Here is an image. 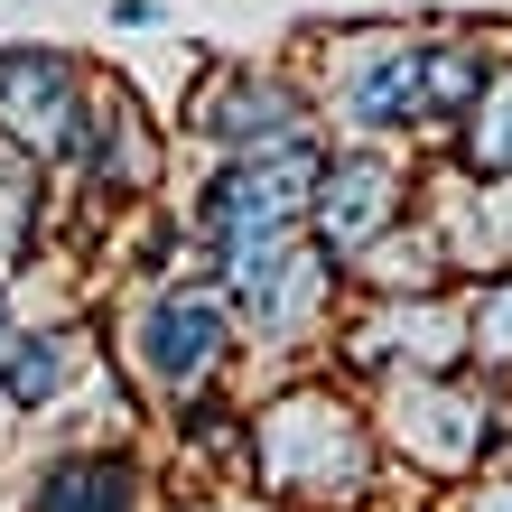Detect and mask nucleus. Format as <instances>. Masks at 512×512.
Segmentation results:
<instances>
[{"label":"nucleus","mask_w":512,"mask_h":512,"mask_svg":"<svg viewBox=\"0 0 512 512\" xmlns=\"http://www.w3.org/2000/svg\"><path fill=\"white\" fill-rule=\"evenodd\" d=\"M382 466L391 457H382L373 401H354L345 382L298 373L243 410V475L289 512H364L382 494Z\"/></svg>","instance_id":"f257e3e1"},{"label":"nucleus","mask_w":512,"mask_h":512,"mask_svg":"<svg viewBox=\"0 0 512 512\" xmlns=\"http://www.w3.org/2000/svg\"><path fill=\"white\" fill-rule=\"evenodd\" d=\"M112 345H122V373L131 391H149L159 410H187V401H215L233 354H243V317H233L224 280L205 270H168V280H140L122 298V326H112Z\"/></svg>","instance_id":"f03ea898"},{"label":"nucleus","mask_w":512,"mask_h":512,"mask_svg":"<svg viewBox=\"0 0 512 512\" xmlns=\"http://www.w3.org/2000/svg\"><path fill=\"white\" fill-rule=\"evenodd\" d=\"M373 391H382L373 401L382 457H401L429 485H466L512 447V382H485L475 364L466 373H401Z\"/></svg>","instance_id":"7ed1b4c3"},{"label":"nucleus","mask_w":512,"mask_h":512,"mask_svg":"<svg viewBox=\"0 0 512 512\" xmlns=\"http://www.w3.org/2000/svg\"><path fill=\"white\" fill-rule=\"evenodd\" d=\"M243 317V345L280 354V364H308L317 345H336V317H345V261L317 252V233H270V243L243 252H215L205 261Z\"/></svg>","instance_id":"20e7f679"},{"label":"nucleus","mask_w":512,"mask_h":512,"mask_svg":"<svg viewBox=\"0 0 512 512\" xmlns=\"http://www.w3.org/2000/svg\"><path fill=\"white\" fill-rule=\"evenodd\" d=\"M419 47H429V28H401V19H364V28L317 38V84H308L317 122L345 140H419L429 131Z\"/></svg>","instance_id":"39448f33"},{"label":"nucleus","mask_w":512,"mask_h":512,"mask_svg":"<svg viewBox=\"0 0 512 512\" xmlns=\"http://www.w3.org/2000/svg\"><path fill=\"white\" fill-rule=\"evenodd\" d=\"M187 140H205L215 159H252V149H289V140H326L317 94L289 66H252V56H215L187 103H177Z\"/></svg>","instance_id":"423d86ee"},{"label":"nucleus","mask_w":512,"mask_h":512,"mask_svg":"<svg viewBox=\"0 0 512 512\" xmlns=\"http://www.w3.org/2000/svg\"><path fill=\"white\" fill-rule=\"evenodd\" d=\"M317 159H326V140H289V149H252V159H215V177L196 187V215H187L196 243H205V261L308 224Z\"/></svg>","instance_id":"0eeeda50"},{"label":"nucleus","mask_w":512,"mask_h":512,"mask_svg":"<svg viewBox=\"0 0 512 512\" xmlns=\"http://www.w3.org/2000/svg\"><path fill=\"white\" fill-rule=\"evenodd\" d=\"M336 364L354 382H401V373H466V308L457 289H410V298H345L336 317Z\"/></svg>","instance_id":"6e6552de"},{"label":"nucleus","mask_w":512,"mask_h":512,"mask_svg":"<svg viewBox=\"0 0 512 512\" xmlns=\"http://www.w3.org/2000/svg\"><path fill=\"white\" fill-rule=\"evenodd\" d=\"M419 205V168L401 159V140H336L317 159V196H308V233L317 252L364 261L391 224Z\"/></svg>","instance_id":"1a4fd4ad"},{"label":"nucleus","mask_w":512,"mask_h":512,"mask_svg":"<svg viewBox=\"0 0 512 512\" xmlns=\"http://www.w3.org/2000/svg\"><path fill=\"white\" fill-rule=\"evenodd\" d=\"M84 94H94V66H75V56H56V47H0V140L28 149L38 168L75 159Z\"/></svg>","instance_id":"9d476101"},{"label":"nucleus","mask_w":512,"mask_h":512,"mask_svg":"<svg viewBox=\"0 0 512 512\" xmlns=\"http://www.w3.org/2000/svg\"><path fill=\"white\" fill-rule=\"evenodd\" d=\"M66 168H84V177H94V196H112V205H140L149 187H159L168 140H159V122L140 112L131 84L94 75V94H84V131H75V159H66Z\"/></svg>","instance_id":"9b49d317"},{"label":"nucleus","mask_w":512,"mask_h":512,"mask_svg":"<svg viewBox=\"0 0 512 512\" xmlns=\"http://www.w3.org/2000/svg\"><path fill=\"white\" fill-rule=\"evenodd\" d=\"M419 215L438 224L447 261L466 270H512V177H466L457 159L419 177Z\"/></svg>","instance_id":"f8f14e48"},{"label":"nucleus","mask_w":512,"mask_h":512,"mask_svg":"<svg viewBox=\"0 0 512 512\" xmlns=\"http://www.w3.org/2000/svg\"><path fill=\"white\" fill-rule=\"evenodd\" d=\"M28 512H149V475L131 447H66L38 466Z\"/></svg>","instance_id":"ddd939ff"},{"label":"nucleus","mask_w":512,"mask_h":512,"mask_svg":"<svg viewBox=\"0 0 512 512\" xmlns=\"http://www.w3.org/2000/svg\"><path fill=\"white\" fill-rule=\"evenodd\" d=\"M447 280H457V261H447L438 224L419 215V205L382 233L364 261H345V289H364V298H410V289H447Z\"/></svg>","instance_id":"4468645a"},{"label":"nucleus","mask_w":512,"mask_h":512,"mask_svg":"<svg viewBox=\"0 0 512 512\" xmlns=\"http://www.w3.org/2000/svg\"><path fill=\"white\" fill-rule=\"evenodd\" d=\"M75 373H94V336L84 326H28L10 373H0V401L10 410H56L75 391Z\"/></svg>","instance_id":"2eb2a0df"},{"label":"nucleus","mask_w":512,"mask_h":512,"mask_svg":"<svg viewBox=\"0 0 512 512\" xmlns=\"http://www.w3.org/2000/svg\"><path fill=\"white\" fill-rule=\"evenodd\" d=\"M494 75V38L485 28H429V47H419V84H429V131L447 140V122L485 94Z\"/></svg>","instance_id":"dca6fc26"},{"label":"nucleus","mask_w":512,"mask_h":512,"mask_svg":"<svg viewBox=\"0 0 512 512\" xmlns=\"http://www.w3.org/2000/svg\"><path fill=\"white\" fill-rule=\"evenodd\" d=\"M447 159H457L466 177H512V56H494L485 94L447 122Z\"/></svg>","instance_id":"f3484780"},{"label":"nucleus","mask_w":512,"mask_h":512,"mask_svg":"<svg viewBox=\"0 0 512 512\" xmlns=\"http://www.w3.org/2000/svg\"><path fill=\"white\" fill-rule=\"evenodd\" d=\"M38 243H47V168L0 140V270H19Z\"/></svg>","instance_id":"a211bd4d"},{"label":"nucleus","mask_w":512,"mask_h":512,"mask_svg":"<svg viewBox=\"0 0 512 512\" xmlns=\"http://www.w3.org/2000/svg\"><path fill=\"white\" fill-rule=\"evenodd\" d=\"M457 308H466V364L485 382H512V270H475Z\"/></svg>","instance_id":"6ab92c4d"},{"label":"nucleus","mask_w":512,"mask_h":512,"mask_svg":"<svg viewBox=\"0 0 512 512\" xmlns=\"http://www.w3.org/2000/svg\"><path fill=\"white\" fill-rule=\"evenodd\" d=\"M457 494H466V512H512V466L494 457L485 475H466V485H457Z\"/></svg>","instance_id":"aec40b11"},{"label":"nucleus","mask_w":512,"mask_h":512,"mask_svg":"<svg viewBox=\"0 0 512 512\" xmlns=\"http://www.w3.org/2000/svg\"><path fill=\"white\" fill-rule=\"evenodd\" d=\"M196 512H289V503H270L261 485H224V494H205Z\"/></svg>","instance_id":"412c9836"},{"label":"nucleus","mask_w":512,"mask_h":512,"mask_svg":"<svg viewBox=\"0 0 512 512\" xmlns=\"http://www.w3.org/2000/svg\"><path fill=\"white\" fill-rule=\"evenodd\" d=\"M19 336H28V326H19V308H10V280H0V373H10V354H19Z\"/></svg>","instance_id":"4be33fe9"}]
</instances>
